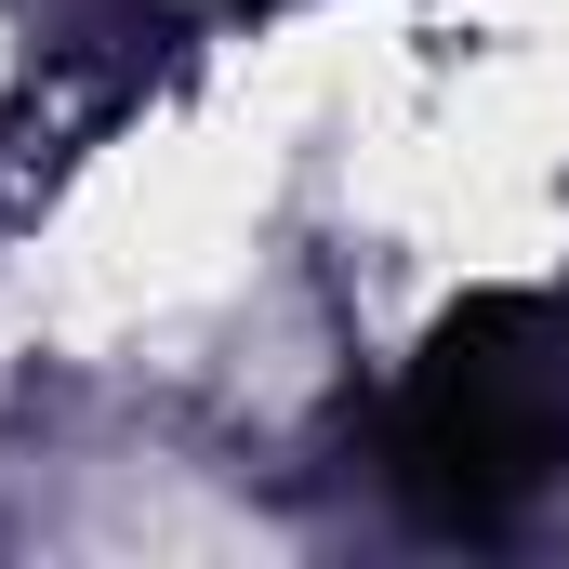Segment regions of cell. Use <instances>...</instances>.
Segmentation results:
<instances>
[{
	"instance_id": "6da1fadb",
	"label": "cell",
	"mask_w": 569,
	"mask_h": 569,
	"mask_svg": "<svg viewBox=\"0 0 569 569\" xmlns=\"http://www.w3.org/2000/svg\"><path fill=\"white\" fill-rule=\"evenodd\" d=\"M385 477L437 530H503L569 477V318L543 291L437 318V345L385 398Z\"/></svg>"
}]
</instances>
